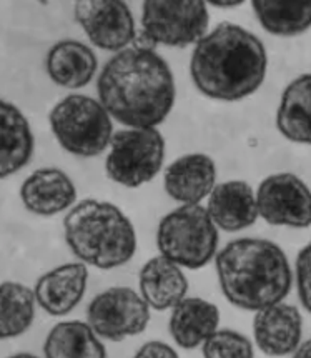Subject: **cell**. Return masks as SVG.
Returning <instances> with one entry per match:
<instances>
[{
	"label": "cell",
	"mask_w": 311,
	"mask_h": 358,
	"mask_svg": "<svg viewBox=\"0 0 311 358\" xmlns=\"http://www.w3.org/2000/svg\"><path fill=\"white\" fill-rule=\"evenodd\" d=\"M20 199L24 207L35 215L54 217L73 207L77 189L64 170L43 167L25 178L20 187Z\"/></svg>",
	"instance_id": "9a60e30c"
},
{
	"label": "cell",
	"mask_w": 311,
	"mask_h": 358,
	"mask_svg": "<svg viewBox=\"0 0 311 358\" xmlns=\"http://www.w3.org/2000/svg\"><path fill=\"white\" fill-rule=\"evenodd\" d=\"M45 69L52 82L64 89H82L89 85L99 69L95 52L78 41H60L49 50Z\"/></svg>",
	"instance_id": "ffe728a7"
},
{
	"label": "cell",
	"mask_w": 311,
	"mask_h": 358,
	"mask_svg": "<svg viewBox=\"0 0 311 358\" xmlns=\"http://www.w3.org/2000/svg\"><path fill=\"white\" fill-rule=\"evenodd\" d=\"M210 24L207 2H159L142 6V30L157 45L183 49L207 36Z\"/></svg>",
	"instance_id": "ba28073f"
},
{
	"label": "cell",
	"mask_w": 311,
	"mask_h": 358,
	"mask_svg": "<svg viewBox=\"0 0 311 358\" xmlns=\"http://www.w3.org/2000/svg\"><path fill=\"white\" fill-rule=\"evenodd\" d=\"M208 215L223 232H240L258 220L256 194L245 180H229L215 185L208 197Z\"/></svg>",
	"instance_id": "2e32d148"
},
{
	"label": "cell",
	"mask_w": 311,
	"mask_h": 358,
	"mask_svg": "<svg viewBox=\"0 0 311 358\" xmlns=\"http://www.w3.org/2000/svg\"><path fill=\"white\" fill-rule=\"evenodd\" d=\"M35 294L19 282L0 283V340L20 337L32 327Z\"/></svg>",
	"instance_id": "cb8c5ba5"
},
{
	"label": "cell",
	"mask_w": 311,
	"mask_h": 358,
	"mask_svg": "<svg viewBox=\"0 0 311 358\" xmlns=\"http://www.w3.org/2000/svg\"><path fill=\"white\" fill-rule=\"evenodd\" d=\"M65 242L82 264L100 270L122 267L137 252V234L129 217L110 202L87 199L64 218Z\"/></svg>",
	"instance_id": "277c9868"
},
{
	"label": "cell",
	"mask_w": 311,
	"mask_h": 358,
	"mask_svg": "<svg viewBox=\"0 0 311 358\" xmlns=\"http://www.w3.org/2000/svg\"><path fill=\"white\" fill-rule=\"evenodd\" d=\"M298 299L306 312L311 313V242L301 248L295 264Z\"/></svg>",
	"instance_id": "484cf974"
},
{
	"label": "cell",
	"mask_w": 311,
	"mask_h": 358,
	"mask_svg": "<svg viewBox=\"0 0 311 358\" xmlns=\"http://www.w3.org/2000/svg\"><path fill=\"white\" fill-rule=\"evenodd\" d=\"M73 15L89 41L102 50L118 54L137 36L130 7L122 0H80Z\"/></svg>",
	"instance_id": "8fae6325"
},
{
	"label": "cell",
	"mask_w": 311,
	"mask_h": 358,
	"mask_svg": "<svg viewBox=\"0 0 311 358\" xmlns=\"http://www.w3.org/2000/svg\"><path fill=\"white\" fill-rule=\"evenodd\" d=\"M252 7L261 27L271 36L295 37L311 27V2L255 0Z\"/></svg>",
	"instance_id": "603a6c76"
},
{
	"label": "cell",
	"mask_w": 311,
	"mask_h": 358,
	"mask_svg": "<svg viewBox=\"0 0 311 358\" xmlns=\"http://www.w3.org/2000/svg\"><path fill=\"white\" fill-rule=\"evenodd\" d=\"M130 47H135V49L140 50H157V43L143 30H137V36H135Z\"/></svg>",
	"instance_id": "83f0119b"
},
{
	"label": "cell",
	"mask_w": 311,
	"mask_h": 358,
	"mask_svg": "<svg viewBox=\"0 0 311 358\" xmlns=\"http://www.w3.org/2000/svg\"><path fill=\"white\" fill-rule=\"evenodd\" d=\"M87 283V265L82 262H68L38 278L34 288L35 300L49 315L65 317L82 302Z\"/></svg>",
	"instance_id": "5bb4252c"
},
{
	"label": "cell",
	"mask_w": 311,
	"mask_h": 358,
	"mask_svg": "<svg viewBox=\"0 0 311 358\" xmlns=\"http://www.w3.org/2000/svg\"><path fill=\"white\" fill-rule=\"evenodd\" d=\"M277 129L287 141L311 145V73L293 78L283 90Z\"/></svg>",
	"instance_id": "44dd1931"
},
{
	"label": "cell",
	"mask_w": 311,
	"mask_h": 358,
	"mask_svg": "<svg viewBox=\"0 0 311 358\" xmlns=\"http://www.w3.org/2000/svg\"><path fill=\"white\" fill-rule=\"evenodd\" d=\"M203 358H255V348L240 331L231 329L217 330L201 345Z\"/></svg>",
	"instance_id": "d4e9b609"
},
{
	"label": "cell",
	"mask_w": 311,
	"mask_h": 358,
	"mask_svg": "<svg viewBox=\"0 0 311 358\" xmlns=\"http://www.w3.org/2000/svg\"><path fill=\"white\" fill-rule=\"evenodd\" d=\"M217 185V165L207 154H187L173 160L164 173L166 195L180 205H200Z\"/></svg>",
	"instance_id": "4fadbf2b"
},
{
	"label": "cell",
	"mask_w": 311,
	"mask_h": 358,
	"mask_svg": "<svg viewBox=\"0 0 311 358\" xmlns=\"http://www.w3.org/2000/svg\"><path fill=\"white\" fill-rule=\"evenodd\" d=\"M34 134L27 117L0 99V180L19 172L34 155Z\"/></svg>",
	"instance_id": "d6986e66"
},
{
	"label": "cell",
	"mask_w": 311,
	"mask_h": 358,
	"mask_svg": "<svg viewBox=\"0 0 311 358\" xmlns=\"http://www.w3.org/2000/svg\"><path fill=\"white\" fill-rule=\"evenodd\" d=\"M258 215L266 224L290 229L311 227V190L290 172L266 177L256 190Z\"/></svg>",
	"instance_id": "30bf717a"
},
{
	"label": "cell",
	"mask_w": 311,
	"mask_h": 358,
	"mask_svg": "<svg viewBox=\"0 0 311 358\" xmlns=\"http://www.w3.org/2000/svg\"><path fill=\"white\" fill-rule=\"evenodd\" d=\"M157 247L178 267L200 270L217 257L218 229L205 207L180 205L160 220Z\"/></svg>",
	"instance_id": "5b68a950"
},
{
	"label": "cell",
	"mask_w": 311,
	"mask_h": 358,
	"mask_svg": "<svg viewBox=\"0 0 311 358\" xmlns=\"http://www.w3.org/2000/svg\"><path fill=\"white\" fill-rule=\"evenodd\" d=\"M7 358H38L37 355H32V353H15V355H10Z\"/></svg>",
	"instance_id": "4dcf8cb0"
},
{
	"label": "cell",
	"mask_w": 311,
	"mask_h": 358,
	"mask_svg": "<svg viewBox=\"0 0 311 358\" xmlns=\"http://www.w3.org/2000/svg\"><path fill=\"white\" fill-rule=\"evenodd\" d=\"M150 322V307L138 292L129 287H112L92 300L87 323L100 338L108 342L137 337Z\"/></svg>",
	"instance_id": "9c48e42d"
},
{
	"label": "cell",
	"mask_w": 311,
	"mask_h": 358,
	"mask_svg": "<svg viewBox=\"0 0 311 358\" xmlns=\"http://www.w3.org/2000/svg\"><path fill=\"white\" fill-rule=\"evenodd\" d=\"M268 55L255 34L230 22L215 27L196 43L190 57V76L205 97L238 102L260 89Z\"/></svg>",
	"instance_id": "7a4b0ae2"
},
{
	"label": "cell",
	"mask_w": 311,
	"mask_h": 358,
	"mask_svg": "<svg viewBox=\"0 0 311 358\" xmlns=\"http://www.w3.org/2000/svg\"><path fill=\"white\" fill-rule=\"evenodd\" d=\"M45 358H107V348L87 322L57 323L43 343Z\"/></svg>",
	"instance_id": "7402d4cb"
},
{
	"label": "cell",
	"mask_w": 311,
	"mask_h": 358,
	"mask_svg": "<svg viewBox=\"0 0 311 358\" xmlns=\"http://www.w3.org/2000/svg\"><path fill=\"white\" fill-rule=\"evenodd\" d=\"M218 283L236 308L260 312L282 303L291 292L293 272L287 253L266 238H238L215 257Z\"/></svg>",
	"instance_id": "3957f363"
},
{
	"label": "cell",
	"mask_w": 311,
	"mask_h": 358,
	"mask_svg": "<svg viewBox=\"0 0 311 358\" xmlns=\"http://www.w3.org/2000/svg\"><path fill=\"white\" fill-rule=\"evenodd\" d=\"M50 129L64 150L77 157H97L110 147L112 117L99 100L72 94L52 108Z\"/></svg>",
	"instance_id": "8992f818"
},
{
	"label": "cell",
	"mask_w": 311,
	"mask_h": 358,
	"mask_svg": "<svg viewBox=\"0 0 311 358\" xmlns=\"http://www.w3.org/2000/svg\"><path fill=\"white\" fill-rule=\"evenodd\" d=\"M165 159V138L157 129H122L113 134L105 172L112 182L138 189L159 176Z\"/></svg>",
	"instance_id": "52a82bcc"
},
{
	"label": "cell",
	"mask_w": 311,
	"mask_h": 358,
	"mask_svg": "<svg viewBox=\"0 0 311 358\" xmlns=\"http://www.w3.org/2000/svg\"><path fill=\"white\" fill-rule=\"evenodd\" d=\"M133 358H180L177 350L170 347L168 343L160 342V340H150L143 343L135 353Z\"/></svg>",
	"instance_id": "4316f807"
},
{
	"label": "cell",
	"mask_w": 311,
	"mask_h": 358,
	"mask_svg": "<svg viewBox=\"0 0 311 358\" xmlns=\"http://www.w3.org/2000/svg\"><path fill=\"white\" fill-rule=\"evenodd\" d=\"M293 358H311V337L298 347V350L293 353Z\"/></svg>",
	"instance_id": "f1b7e54d"
},
{
	"label": "cell",
	"mask_w": 311,
	"mask_h": 358,
	"mask_svg": "<svg viewBox=\"0 0 311 358\" xmlns=\"http://www.w3.org/2000/svg\"><path fill=\"white\" fill-rule=\"evenodd\" d=\"M253 337L268 357H287L298 350L303 337V317L295 305L277 303L263 308L253 318Z\"/></svg>",
	"instance_id": "7c38bea8"
},
{
	"label": "cell",
	"mask_w": 311,
	"mask_h": 358,
	"mask_svg": "<svg viewBox=\"0 0 311 358\" xmlns=\"http://www.w3.org/2000/svg\"><path fill=\"white\" fill-rule=\"evenodd\" d=\"M208 6H213V7H217V8H236V7H240V6H243V2H210Z\"/></svg>",
	"instance_id": "f546056e"
},
{
	"label": "cell",
	"mask_w": 311,
	"mask_h": 358,
	"mask_svg": "<svg viewBox=\"0 0 311 358\" xmlns=\"http://www.w3.org/2000/svg\"><path fill=\"white\" fill-rule=\"evenodd\" d=\"M99 102L126 129H157L175 106V78L155 50L118 52L97 78Z\"/></svg>",
	"instance_id": "6da1fadb"
},
{
	"label": "cell",
	"mask_w": 311,
	"mask_h": 358,
	"mask_svg": "<svg viewBox=\"0 0 311 358\" xmlns=\"http://www.w3.org/2000/svg\"><path fill=\"white\" fill-rule=\"evenodd\" d=\"M218 323L220 310L217 305L198 296H187L172 308L168 330L178 347L194 350L218 330Z\"/></svg>",
	"instance_id": "ac0fdd59"
},
{
	"label": "cell",
	"mask_w": 311,
	"mask_h": 358,
	"mask_svg": "<svg viewBox=\"0 0 311 358\" xmlns=\"http://www.w3.org/2000/svg\"><path fill=\"white\" fill-rule=\"evenodd\" d=\"M138 288L148 307L157 312H165L187 299L188 280L182 267L159 255L147 260L140 268Z\"/></svg>",
	"instance_id": "e0dca14e"
}]
</instances>
